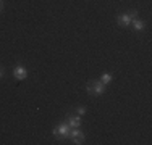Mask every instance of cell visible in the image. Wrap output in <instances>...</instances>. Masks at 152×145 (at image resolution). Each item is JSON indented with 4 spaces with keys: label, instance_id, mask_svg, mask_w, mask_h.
I'll return each instance as SVG.
<instances>
[{
    "label": "cell",
    "instance_id": "obj_5",
    "mask_svg": "<svg viewBox=\"0 0 152 145\" xmlns=\"http://www.w3.org/2000/svg\"><path fill=\"white\" fill-rule=\"evenodd\" d=\"M26 74H28L26 70H24V68H21V66H18L16 70H15V78L16 79H24V78H26Z\"/></svg>",
    "mask_w": 152,
    "mask_h": 145
},
{
    "label": "cell",
    "instance_id": "obj_2",
    "mask_svg": "<svg viewBox=\"0 0 152 145\" xmlns=\"http://www.w3.org/2000/svg\"><path fill=\"white\" fill-rule=\"evenodd\" d=\"M68 129H70V124H68V123L66 124H60L57 129H53V134H55L57 137H66L68 134H70Z\"/></svg>",
    "mask_w": 152,
    "mask_h": 145
},
{
    "label": "cell",
    "instance_id": "obj_8",
    "mask_svg": "<svg viewBox=\"0 0 152 145\" xmlns=\"http://www.w3.org/2000/svg\"><path fill=\"white\" fill-rule=\"evenodd\" d=\"M112 81V76L110 74H102V82L104 84H107V82H110Z\"/></svg>",
    "mask_w": 152,
    "mask_h": 145
},
{
    "label": "cell",
    "instance_id": "obj_4",
    "mask_svg": "<svg viewBox=\"0 0 152 145\" xmlns=\"http://www.w3.org/2000/svg\"><path fill=\"white\" fill-rule=\"evenodd\" d=\"M68 124H70V128H79L81 119L78 116H68Z\"/></svg>",
    "mask_w": 152,
    "mask_h": 145
},
{
    "label": "cell",
    "instance_id": "obj_1",
    "mask_svg": "<svg viewBox=\"0 0 152 145\" xmlns=\"http://www.w3.org/2000/svg\"><path fill=\"white\" fill-rule=\"evenodd\" d=\"M88 92L92 94V95H102L104 92H105V86H104V82H89L88 84Z\"/></svg>",
    "mask_w": 152,
    "mask_h": 145
},
{
    "label": "cell",
    "instance_id": "obj_9",
    "mask_svg": "<svg viewBox=\"0 0 152 145\" xmlns=\"http://www.w3.org/2000/svg\"><path fill=\"white\" fill-rule=\"evenodd\" d=\"M136 14H137V12H129V13H128V16L133 20V18H136Z\"/></svg>",
    "mask_w": 152,
    "mask_h": 145
},
{
    "label": "cell",
    "instance_id": "obj_10",
    "mask_svg": "<svg viewBox=\"0 0 152 145\" xmlns=\"http://www.w3.org/2000/svg\"><path fill=\"white\" fill-rule=\"evenodd\" d=\"M84 111H86V110H84L83 107H81V108H78V113H79V115H84Z\"/></svg>",
    "mask_w": 152,
    "mask_h": 145
},
{
    "label": "cell",
    "instance_id": "obj_11",
    "mask_svg": "<svg viewBox=\"0 0 152 145\" xmlns=\"http://www.w3.org/2000/svg\"><path fill=\"white\" fill-rule=\"evenodd\" d=\"M3 10V5H2V0H0V12Z\"/></svg>",
    "mask_w": 152,
    "mask_h": 145
},
{
    "label": "cell",
    "instance_id": "obj_7",
    "mask_svg": "<svg viewBox=\"0 0 152 145\" xmlns=\"http://www.w3.org/2000/svg\"><path fill=\"white\" fill-rule=\"evenodd\" d=\"M133 28H134L136 31H142L144 29V21H134V23H133Z\"/></svg>",
    "mask_w": 152,
    "mask_h": 145
},
{
    "label": "cell",
    "instance_id": "obj_3",
    "mask_svg": "<svg viewBox=\"0 0 152 145\" xmlns=\"http://www.w3.org/2000/svg\"><path fill=\"white\" fill-rule=\"evenodd\" d=\"M68 136L71 137L73 144H83V142H84V136H83V132H79V130L76 129V128H75V130H71Z\"/></svg>",
    "mask_w": 152,
    "mask_h": 145
},
{
    "label": "cell",
    "instance_id": "obj_6",
    "mask_svg": "<svg viewBox=\"0 0 152 145\" xmlns=\"http://www.w3.org/2000/svg\"><path fill=\"white\" fill-rule=\"evenodd\" d=\"M118 23H120L121 26H128V24L131 23V18H129L128 14H123V16L118 18Z\"/></svg>",
    "mask_w": 152,
    "mask_h": 145
},
{
    "label": "cell",
    "instance_id": "obj_12",
    "mask_svg": "<svg viewBox=\"0 0 152 145\" xmlns=\"http://www.w3.org/2000/svg\"><path fill=\"white\" fill-rule=\"evenodd\" d=\"M2 76H3V70L0 68V78H2Z\"/></svg>",
    "mask_w": 152,
    "mask_h": 145
}]
</instances>
